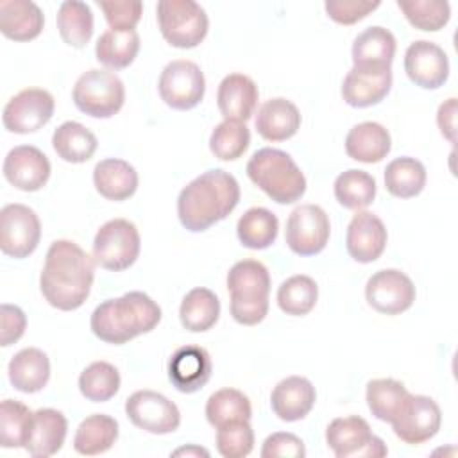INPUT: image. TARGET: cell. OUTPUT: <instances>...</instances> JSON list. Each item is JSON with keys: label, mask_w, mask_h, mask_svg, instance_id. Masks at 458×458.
<instances>
[{"label": "cell", "mask_w": 458, "mask_h": 458, "mask_svg": "<svg viewBox=\"0 0 458 458\" xmlns=\"http://www.w3.org/2000/svg\"><path fill=\"white\" fill-rule=\"evenodd\" d=\"M93 279V256L72 240L52 242L39 276V290L52 308L79 310L89 297Z\"/></svg>", "instance_id": "obj_1"}, {"label": "cell", "mask_w": 458, "mask_h": 458, "mask_svg": "<svg viewBox=\"0 0 458 458\" xmlns=\"http://www.w3.org/2000/svg\"><path fill=\"white\" fill-rule=\"evenodd\" d=\"M240 202V184L229 172L213 168L190 181L177 197V216L184 229L202 233L224 220Z\"/></svg>", "instance_id": "obj_2"}, {"label": "cell", "mask_w": 458, "mask_h": 458, "mask_svg": "<svg viewBox=\"0 0 458 458\" xmlns=\"http://www.w3.org/2000/svg\"><path fill=\"white\" fill-rule=\"evenodd\" d=\"M161 322V308L143 292H127L118 299L100 302L89 318L93 335L113 345L150 333Z\"/></svg>", "instance_id": "obj_3"}, {"label": "cell", "mask_w": 458, "mask_h": 458, "mask_svg": "<svg viewBox=\"0 0 458 458\" xmlns=\"http://www.w3.org/2000/svg\"><path fill=\"white\" fill-rule=\"evenodd\" d=\"M249 179L277 204H293L306 191V177L293 157L279 148L256 150L247 163Z\"/></svg>", "instance_id": "obj_4"}, {"label": "cell", "mask_w": 458, "mask_h": 458, "mask_svg": "<svg viewBox=\"0 0 458 458\" xmlns=\"http://www.w3.org/2000/svg\"><path fill=\"white\" fill-rule=\"evenodd\" d=\"M72 98L81 113L111 118L123 107L125 86L113 70L91 68L75 81Z\"/></svg>", "instance_id": "obj_5"}, {"label": "cell", "mask_w": 458, "mask_h": 458, "mask_svg": "<svg viewBox=\"0 0 458 458\" xmlns=\"http://www.w3.org/2000/svg\"><path fill=\"white\" fill-rule=\"evenodd\" d=\"M157 25L165 41L175 48H195L208 34L206 11L193 0H161L156 5Z\"/></svg>", "instance_id": "obj_6"}, {"label": "cell", "mask_w": 458, "mask_h": 458, "mask_svg": "<svg viewBox=\"0 0 458 458\" xmlns=\"http://www.w3.org/2000/svg\"><path fill=\"white\" fill-rule=\"evenodd\" d=\"M141 240L138 227L127 218H113L100 225L93 240V259L106 270L122 272L134 265Z\"/></svg>", "instance_id": "obj_7"}, {"label": "cell", "mask_w": 458, "mask_h": 458, "mask_svg": "<svg viewBox=\"0 0 458 458\" xmlns=\"http://www.w3.org/2000/svg\"><path fill=\"white\" fill-rule=\"evenodd\" d=\"M327 447L336 458H381L388 454L385 442L372 435L369 422L363 417H338L326 428Z\"/></svg>", "instance_id": "obj_8"}, {"label": "cell", "mask_w": 458, "mask_h": 458, "mask_svg": "<svg viewBox=\"0 0 458 458\" xmlns=\"http://www.w3.org/2000/svg\"><path fill=\"white\" fill-rule=\"evenodd\" d=\"M161 100L177 111L197 107L206 93V79L200 66L188 59L170 61L157 81Z\"/></svg>", "instance_id": "obj_9"}, {"label": "cell", "mask_w": 458, "mask_h": 458, "mask_svg": "<svg viewBox=\"0 0 458 458\" xmlns=\"http://www.w3.org/2000/svg\"><path fill=\"white\" fill-rule=\"evenodd\" d=\"M331 224L327 213L317 204L297 206L286 220L284 242L297 256H315L329 242Z\"/></svg>", "instance_id": "obj_10"}, {"label": "cell", "mask_w": 458, "mask_h": 458, "mask_svg": "<svg viewBox=\"0 0 458 458\" xmlns=\"http://www.w3.org/2000/svg\"><path fill=\"white\" fill-rule=\"evenodd\" d=\"M41 238V222L25 204H7L0 211V249L5 256L23 259L30 256Z\"/></svg>", "instance_id": "obj_11"}, {"label": "cell", "mask_w": 458, "mask_h": 458, "mask_svg": "<svg viewBox=\"0 0 458 458\" xmlns=\"http://www.w3.org/2000/svg\"><path fill=\"white\" fill-rule=\"evenodd\" d=\"M55 100L43 88H25L7 100L2 123L9 132L30 134L45 127L54 114Z\"/></svg>", "instance_id": "obj_12"}, {"label": "cell", "mask_w": 458, "mask_h": 458, "mask_svg": "<svg viewBox=\"0 0 458 458\" xmlns=\"http://www.w3.org/2000/svg\"><path fill=\"white\" fill-rule=\"evenodd\" d=\"M129 420L152 435L174 433L181 424V411L174 401L154 390H136L125 401Z\"/></svg>", "instance_id": "obj_13"}, {"label": "cell", "mask_w": 458, "mask_h": 458, "mask_svg": "<svg viewBox=\"0 0 458 458\" xmlns=\"http://www.w3.org/2000/svg\"><path fill=\"white\" fill-rule=\"evenodd\" d=\"M442 424V411L435 399L410 394L392 420V429L404 444L419 445L431 440Z\"/></svg>", "instance_id": "obj_14"}, {"label": "cell", "mask_w": 458, "mask_h": 458, "mask_svg": "<svg viewBox=\"0 0 458 458\" xmlns=\"http://www.w3.org/2000/svg\"><path fill=\"white\" fill-rule=\"evenodd\" d=\"M413 281L397 268H383L372 274L365 284V299L372 310L383 315H401L415 301Z\"/></svg>", "instance_id": "obj_15"}, {"label": "cell", "mask_w": 458, "mask_h": 458, "mask_svg": "<svg viewBox=\"0 0 458 458\" xmlns=\"http://www.w3.org/2000/svg\"><path fill=\"white\" fill-rule=\"evenodd\" d=\"M404 72L422 89H438L449 79V59L433 41H413L404 52Z\"/></svg>", "instance_id": "obj_16"}, {"label": "cell", "mask_w": 458, "mask_h": 458, "mask_svg": "<svg viewBox=\"0 0 458 458\" xmlns=\"http://www.w3.org/2000/svg\"><path fill=\"white\" fill-rule=\"evenodd\" d=\"M48 157L34 145H18L4 159L2 172L9 184L21 191L41 190L50 177Z\"/></svg>", "instance_id": "obj_17"}, {"label": "cell", "mask_w": 458, "mask_h": 458, "mask_svg": "<svg viewBox=\"0 0 458 458\" xmlns=\"http://www.w3.org/2000/svg\"><path fill=\"white\" fill-rule=\"evenodd\" d=\"M388 233L383 220L370 211H356L345 233L349 256L358 263L376 261L386 247Z\"/></svg>", "instance_id": "obj_18"}, {"label": "cell", "mask_w": 458, "mask_h": 458, "mask_svg": "<svg viewBox=\"0 0 458 458\" xmlns=\"http://www.w3.org/2000/svg\"><path fill=\"white\" fill-rule=\"evenodd\" d=\"M209 352L200 345H182L168 360V379L182 394L199 392L211 377Z\"/></svg>", "instance_id": "obj_19"}, {"label": "cell", "mask_w": 458, "mask_h": 458, "mask_svg": "<svg viewBox=\"0 0 458 458\" xmlns=\"http://www.w3.org/2000/svg\"><path fill=\"white\" fill-rule=\"evenodd\" d=\"M395 48V38L388 29L379 25L367 27L352 43V68L361 72L392 70Z\"/></svg>", "instance_id": "obj_20"}, {"label": "cell", "mask_w": 458, "mask_h": 458, "mask_svg": "<svg viewBox=\"0 0 458 458\" xmlns=\"http://www.w3.org/2000/svg\"><path fill=\"white\" fill-rule=\"evenodd\" d=\"M68 433L66 417L54 408H39L32 413L23 449L34 458H48L61 451Z\"/></svg>", "instance_id": "obj_21"}, {"label": "cell", "mask_w": 458, "mask_h": 458, "mask_svg": "<svg viewBox=\"0 0 458 458\" xmlns=\"http://www.w3.org/2000/svg\"><path fill=\"white\" fill-rule=\"evenodd\" d=\"M258 86L249 75L229 73L218 84L216 106L224 120L247 122L258 107Z\"/></svg>", "instance_id": "obj_22"}, {"label": "cell", "mask_w": 458, "mask_h": 458, "mask_svg": "<svg viewBox=\"0 0 458 458\" xmlns=\"http://www.w3.org/2000/svg\"><path fill=\"white\" fill-rule=\"evenodd\" d=\"M315 401V386L302 376H288L281 379L270 394L272 411L284 422L304 419L311 411Z\"/></svg>", "instance_id": "obj_23"}, {"label": "cell", "mask_w": 458, "mask_h": 458, "mask_svg": "<svg viewBox=\"0 0 458 458\" xmlns=\"http://www.w3.org/2000/svg\"><path fill=\"white\" fill-rule=\"evenodd\" d=\"M301 113L297 106L283 97L265 100L258 107L254 120L258 134L267 141H284L301 129Z\"/></svg>", "instance_id": "obj_24"}, {"label": "cell", "mask_w": 458, "mask_h": 458, "mask_svg": "<svg viewBox=\"0 0 458 458\" xmlns=\"http://www.w3.org/2000/svg\"><path fill=\"white\" fill-rule=\"evenodd\" d=\"M45 16L30 0H0V32L13 41H30L43 30Z\"/></svg>", "instance_id": "obj_25"}, {"label": "cell", "mask_w": 458, "mask_h": 458, "mask_svg": "<svg viewBox=\"0 0 458 458\" xmlns=\"http://www.w3.org/2000/svg\"><path fill=\"white\" fill-rule=\"evenodd\" d=\"M392 88V70L361 72L351 68L342 82V98L351 107H370L379 104Z\"/></svg>", "instance_id": "obj_26"}, {"label": "cell", "mask_w": 458, "mask_h": 458, "mask_svg": "<svg viewBox=\"0 0 458 458\" xmlns=\"http://www.w3.org/2000/svg\"><path fill=\"white\" fill-rule=\"evenodd\" d=\"M138 181L136 168L118 157L102 159L93 168L95 190L107 200H127L136 193Z\"/></svg>", "instance_id": "obj_27"}, {"label": "cell", "mask_w": 458, "mask_h": 458, "mask_svg": "<svg viewBox=\"0 0 458 458\" xmlns=\"http://www.w3.org/2000/svg\"><path fill=\"white\" fill-rule=\"evenodd\" d=\"M7 376L18 392L36 394L43 390L50 379V360L41 349L25 347L11 358Z\"/></svg>", "instance_id": "obj_28"}, {"label": "cell", "mask_w": 458, "mask_h": 458, "mask_svg": "<svg viewBox=\"0 0 458 458\" xmlns=\"http://www.w3.org/2000/svg\"><path fill=\"white\" fill-rule=\"evenodd\" d=\"M392 148L390 132L377 122L356 123L345 136V152L360 163H379Z\"/></svg>", "instance_id": "obj_29"}, {"label": "cell", "mask_w": 458, "mask_h": 458, "mask_svg": "<svg viewBox=\"0 0 458 458\" xmlns=\"http://www.w3.org/2000/svg\"><path fill=\"white\" fill-rule=\"evenodd\" d=\"M227 290L236 301H268L270 274L261 261L242 259L227 272Z\"/></svg>", "instance_id": "obj_30"}, {"label": "cell", "mask_w": 458, "mask_h": 458, "mask_svg": "<svg viewBox=\"0 0 458 458\" xmlns=\"http://www.w3.org/2000/svg\"><path fill=\"white\" fill-rule=\"evenodd\" d=\"M118 438V422L106 413L88 415L73 435V449L82 456H97L109 451Z\"/></svg>", "instance_id": "obj_31"}, {"label": "cell", "mask_w": 458, "mask_h": 458, "mask_svg": "<svg viewBox=\"0 0 458 458\" xmlns=\"http://www.w3.org/2000/svg\"><path fill=\"white\" fill-rule=\"evenodd\" d=\"M52 147L57 154L66 163H86L93 157L98 141L97 136L84 127L79 122L68 120L63 122L52 134Z\"/></svg>", "instance_id": "obj_32"}, {"label": "cell", "mask_w": 458, "mask_h": 458, "mask_svg": "<svg viewBox=\"0 0 458 458\" xmlns=\"http://www.w3.org/2000/svg\"><path fill=\"white\" fill-rule=\"evenodd\" d=\"M218 317L220 301L209 288L197 286L182 297L179 318L184 329L191 333H204L218 322Z\"/></svg>", "instance_id": "obj_33"}, {"label": "cell", "mask_w": 458, "mask_h": 458, "mask_svg": "<svg viewBox=\"0 0 458 458\" xmlns=\"http://www.w3.org/2000/svg\"><path fill=\"white\" fill-rule=\"evenodd\" d=\"M140 52V36L136 30H106L95 45V55L107 70H122L132 64Z\"/></svg>", "instance_id": "obj_34"}, {"label": "cell", "mask_w": 458, "mask_h": 458, "mask_svg": "<svg viewBox=\"0 0 458 458\" xmlns=\"http://www.w3.org/2000/svg\"><path fill=\"white\" fill-rule=\"evenodd\" d=\"M424 165L410 156L392 159L385 168V188L397 199L417 197L426 186Z\"/></svg>", "instance_id": "obj_35"}, {"label": "cell", "mask_w": 458, "mask_h": 458, "mask_svg": "<svg viewBox=\"0 0 458 458\" xmlns=\"http://www.w3.org/2000/svg\"><path fill=\"white\" fill-rule=\"evenodd\" d=\"M57 29L61 39L73 47L84 48L93 36V13L86 2L66 0L57 11Z\"/></svg>", "instance_id": "obj_36"}, {"label": "cell", "mask_w": 458, "mask_h": 458, "mask_svg": "<svg viewBox=\"0 0 458 458\" xmlns=\"http://www.w3.org/2000/svg\"><path fill=\"white\" fill-rule=\"evenodd\" d=\"M277 231H279V220L267 208L247 209L236 224V234L240 243L252 250H261L270 247L277 238Z\"/></svg>", "instance_id": "obj_37"}, {"label": "cell", "mask_w": 458, "mask_h": 458, "mask_svg": "<svg viewBox=\"0 0 458 458\" xmlns=\"http://www.w3.org/2000/svg\"><path fill=\"white\" fill-rule=\"evenodd\" d=\"M410 392L406 386L392 377H377L367 383L365 399L370 413L383 422L392 424L397 417L399 410L403 408Z\"/></svg>", "instance_id": "obj_38"}, {"label": "cell", "mask_w": 458, "mask_h": 458, "mask_svg": "<svg viewBox=\"0 0 458 458\" xmlns=\"http://www.w3.org/2000/svg\"><path fill=\"white\" fill-rule=\"evenodd\" d=\"M376 179L358 168H349L335 179V199L340 206L352 211H361L376 199Z\"/></svg>", "instance_id": "obj_39"}, {"label": "cell", "mask_w": 458, "mask_h": 458, "mask_svg": "<svg viewBox=\"0 0 458 458\" xmlns=\"http://www.w3.org/2000/svg\"><path fill=\"white\" fill-rule=\"evenodd\" d=\"M250 401L236 388H220L206 401V419L215 429L233 422L250 420Z\"/></svg>", "instance_id": "obj_40"}, {"label": "cell", "mask_w": 458, "mask_h": 458, "mask_svg": "<svg viewBox=\"0 0 458 458\" xmlns=\"http://www.w3.org/2000/svg\"><path fill=\"white\" fill-rule=\"evenodd\" d=\"M318 299L317 283L304 274L292 276L281 283L277 288V306L283 313L292 317L308 315Z\"/></svg>", "instance_id": "obj_41"}, {"label": "cell", "mask_w": 458, "mask_h": 458, "mask_svg": "<svg viewBox=\"0 0 458 458\" xmlns=\"http://www.w3.org/2000/svg\"><path fill=\"white\" fill-rule=\"evenodd\" d=\"M120 372L109 361H93L79 376V390L91 403H106L120 390Z\"/></svg>", "instance_id": "obj_42"}, {"label": "cell", "mask_w": 458, "mask_h": 458, "mask_svg": "<svg viewBox=\"0 0 458 458\" xmlns=\"http://www.w3.org/2000/svg\"><path fill=\"white\" fill-rule=\"evenodd\" d=\"M250 145V131L245 122L224 120L209 136V150L220 161H234L243 156Z\"/></svg>", "instance_id": "obj_43"}, {"label": "cell", "mask_w": 458, "mask_h": 458, "mask_svg": "<svg viewBox=\"0 0 458 458\" xmlns=\"http://www.w3.org/2000/svg\"><path fill=\"white\" fill-rule=\"evenodd\" d=\"M410 25L424 32L444 29L451 18V5L442 0H397Z\"/></svg>", "instance_id": "obj_44"}, {"label": "cell", "mask_w": 458, "mask_h": 458, "mask_svg": "<svg viewBox=\"0 0 458 458\" xmlns=\"http://www.w3.org/2000/svg\"><path fill=\"white\" fill-rule=\"evenodd\" d=\"M29 406L16 399H4L0 404V444L2 447H23L32 420Z\"/></svg>", "instance_id": "obj_45"}, {"label": "cell", "mask_w": 458, "mask_h": 458, "mask_svg": "<svg viewBox=\"0 0 458 458\" xmlns=\"http://www.w3.org/2000/svg\"><path fill=\"white\" fill-rule=\"evenodd\" d=\"M254 449L250 420H240L216 429V451L224 458H245Z\"/></svg>", "instance_id": "obj_46"}, {"label": "cell", "mask_w": 458, "mask_h": 458, "mask_svg": "<svg viewBox=\"0 0 458 458\" xmlns=\"http://www.w3.org/2000/svg\"><path fill=\"white\" fill-rule=\"evenodd\" d=\"M97 4L111 30H134L143 14L140 0H98Z\"/></svg>", "instance_id": "obj_47"}, {"label": "cell", "mask_w": 458, "mask_h": 458, "mask_svg": "<svg viewBox=\"0 0 458 458\" xmlns=\"http://www.w3.org/2000/svg\"><path fill=\"white\" fill-rule=\"evenodd\" d=\"M381 5L379 0H327L324 9L327 16L340 25H352Z\"/></svg>", "instance_id": "obj_48"}, {"label": "cell", "mask_w": 458, "mask_h": 458, "mask_svg": "<svg viewBox=\"0 0 458 458\" xmlns=\"http://www.w3.org/2000/svg\"><path fill=\"white\" fill-rule=\"evenodd\" d=\"M263 458H304V442L288 431H277L265 438L261 447Z\"/></svg>", "instance_id": "obj_49"}, {"label": "cell", "mask_w": 458, "mask_h": 458, "mask_svg": "<svg viewBox=\"0 0 458 458\" xmlns=\"http://www.w3.org/2000/svg\"><path fill=\"white\" fill-rule=\"evenodd\" d=\"M27 327V317L21 308L4 302L0 306V345L9 347L16 344Z\"/></svg>", "instance_id": "obj_50"}, {"label": "cell", "mask_w": 458, "mask_h": 458, "mask_svg": "<svg viewBox=\"0 0 458 458\" xmlns=\"http://www.w3.org/2000/svg\"><path fill=\"white\" fill-rule=\"evenodd\" d=\"M231 317L242 326H256L268 313V301H236L229 302Z\"/></svg>", "instance_id": "obj_51"}, {"label": "cell", "mask_w": 458, "mask_h": 458, "mask_svg": "<svg viewBox=\"0 0 458 458\" xmlns=\"http://www.w3.org/2000/svg\"><path fill=\"white\" fill-rule=\"evenodd\" d=\"M437 125L440 129V134L449 143H454V134H456V98L454 97L447 98L438 106Z\"/></svg>", "instance_id": "obj_52"}, {"label": "cell", "mask_w": 458, "mask_h": 458, "mask_svg": "<svg viewBox=\"0 0 458 458\" xmlns=\"http://www.w3.org/2000/svg\"><path fill=\"white\" fill-rule=\"evenodd\" d=\"M172 456H204L208 458L209 456V451L200 447V445H195V444H188V445H182L179 449H175L172 453Z\"/></svg>", "instance_id": "obj_53"}]
</instances>
